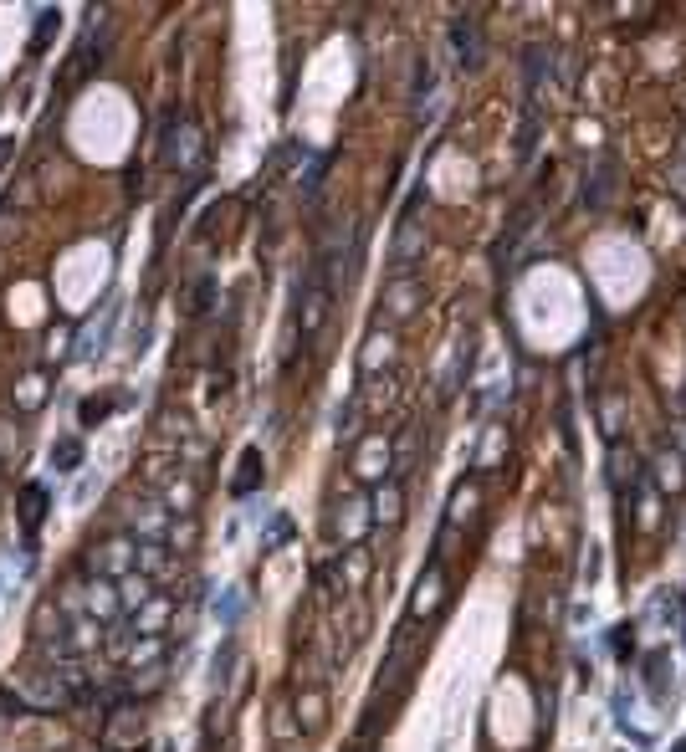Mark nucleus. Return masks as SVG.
I'll list each match as a JSON object with an SVG mask.
<instances>
[{"mask_svg": "<svg viewBox=\"0 0 686 752\" xmlns=\"http://www.w3.org/2000/svg\"><path fill=\"white\" fill-rule=\"evenodd\" d=\"M11 696L26 706V712H36V717L67 712V706H72V691L62 686V676H57L52 666H31V671L11 676Z\"/></svg>", "mask_w": 686, "mask_h": 752, "instance_id": "obj_1", "label": "nucleus"}, {"mask_svg": "<svg viewBox=\"0 0 686 752\" xmlns=\"http://www.w3.org/2000/svg\"><path fill=\"white\" fill-rule=\"evenodd\" d=\"M123 522H128V538H139V543H164V538H169V522H175V512H169L164 497H154V492H134V497H128V507H123Z\"/></svg>", "mask_w": 686, "mask_h": 752, "instance_id": "obj_2", "label": "nucleus"}, {"mask_svg": "<svg viewBox=\"0 0 686 752\" xmlns=\"http://www.w3.org/2000/svg\"><path fill=\"white\" fill-rule=\"evenodd\" d=\"M425 251H431V231H425V220H415V210H405L395 226V241H390L395 277H415V261H425Z\"/></svg>", "mask_w": 686, "mask_h": 752, "instance_id": "obj_3", "label": "nucleus"}, {"mask_svg": "<svg viewBox=\"0 0 686 752\" xmlns=\"http://www.w3.org/2000/svg\"><path fill=\"white\" fill-rule=\"evenodd\" d=\"M390 471H395V440L384 430H369L359 440V451H354V476L379 486V481H390Z\"/></svg>", "mask_w": 686, "mask_h": 752, "instance_id": "obj_4", "label": "nucleus"}, {"mask_svg": "<svg viewBox=\"0 0 686 752\" xmlns=\"http://www.w3.org/2000/svg\"><path fill=\"white\" fill-rule=\"evenodd\" d=\"M88 568L103 573V579H123V573H134L139 568V538H128V533L108 538L103 548L88 553Z\"/></svg>", "mask_w": 686, "mask_h": 752, "instance_id": "obj_5", "label": "nucleus"}, {"mask_svg": "<svg viewBox=\"0 0 686 752\" xmlns=\"http://www.w3.org/2000/svg\"><path fill=\"white\" fill-rule=\"evenodd\" d=\"M374 527V512H369V497H343L338 512H333V533L343 538V548H364Z\"/></svg>", "mask_w": 686, "mask_h": 752, "instance_id": "obj_6", "label": "nucleus"}, {"mask_svg": "<svg viewBox=\"0 0 686 752\" xmlns=\"http://www.w3.org/2000/svg\"><path fill=\"white\" fill-rule=\"evenodd\" d=\"M82 609H88V619H98V625H118L123 619V599H118V584L103 579V573H93L88 584H82Z\"/></svg>", "mask_w": 686, "mask_h": 752, "instance_id": "obj_7", "label": "nucleus"}, {"mask_svg": "<svg viewBox=\"0 0 686 752\" xmlns=\"http://www.w3.org/2000/svg\"><path fill=\"white\" fill-rule=\"evenodd\" d=\"M379 302H384V318L390 323H410L420 313V302H425V287H420V277H390Z\"/></svg>", "mask_w": 686, "mask_h": 752, "instance_id": "obj_8", "label": "nucleus"}, {"mask_svg": "<svg viewBox=\"0 0 686 752\" xmlns=\"http://www.w3.org/2000/svg\"><path fill=\"white\" fill-rule=\"evenodd\" d=\"M441 599H446V568L431 563V568L420 573L415 594H410V619H431V614L441 609Z\"/></svg>", "mask_w": 686, "mask_h": 752, "instance_id": "obj_9", "label": "nucleus"}, {"mask_svg": "<svg viewBox=\"0 0 686 752\" xmlns=\"http://www.w3.org/2000/svg\"><path fill=\"white\" fill-rule=\"evenodd\" d=\"M139 737H144V712H139V706H118L108 732H103V747L123 752V747H139Z\"/></svg>", "mask_w": 686, "mask_h": 752, "instance_id": "obj_10", "label": "nucleus"}, {"mask_svg": "<svg viewBox=\"0 0 686 752\" xmlns=\"http://www.w3.org/2000/svg\"><path fill=\"white\" fill-rule=\"evenodd\" d=\"M369 512H374V522H384V527H395V522L405 517V486H400V476H390V481L374 486Z\"/></svg>", "mask_w": 686, "mask_h": 752, "instance_id": "obj_11", "label": "nucleus"}, {"mask_svg": "<svg viewBox=\"0 0 686 752\" xmlns=\"http://www.w3.org/2000/svg\"><path fill=\"white\" fill-rule=\"evenodd\" d=\"M175 144H169V164L175 169H185V174H195L200 169V159H205V139H200V128H180V134H169Z\"/></svg>", "mask_w": 686, "mask_h": 752, "instance_id": "obj_12", "label": "nucleus"}, {"mask_svg": "<svg viewBox=\"0 0 686 752\" xmlns=\"http://www.w3.org/2000/svg\"><path fill=\"white\" fill-rule=\"evenodd\" d=\"M390 359H395V338L384 333V328H374V333L364 338V348H359V374L369 379V374H379Z\"/></svg>", "mask_w": 686, "mask_h": 752, "instance_id": "obj_13", "label": "nucleus"}, {"mask_svg": "<svg viewBox=\"0 0 686 752\" xmlns=\"http://www.w3.org/2000/svg\"><path fill=\"white\" fill-rule=\"evenodd\" d=\"M113 584H118L123 614H139V609L159 594V589H154V579H149V573H139V568H134V573H123V579H113Z\"/></svg>", "mask_w": 686, "mask_h": 752, "instance_id": "obj_14", "label": "nucleus"}, {"mask_svg": "<svg viewBox=\"0 0 686 752\" xmlns=\"http://www.w3.org/2000/svg\"><path fill=\"white\" fill-rule=\"evenodd\" d=\"M169 614H175V599H169V594H154L139 614H128V619H134V635H164Z\"/></svg>", "mask_w": 686, "mask_h": 752, "instance_id": "obj_15", "label": "nucleus"}, {"mask_svg": "<svg viewBox=\"0 0 686 752\" xmlns=\"http://www.w3.org/2000/svg\"><path fill=\"white\" fill-rule=\"evenodd\" d=\"M67 655H93L98 645H103V625H98V619H88V614H82V619H67Z\"/></svg>", "mask_w": 686, "mask_h": 752, "instance_id": "obj_16", "label": "nucleus"}, {"mask_svg": "<svg viewBox=\"0 0 686 752\" xmlns=\"http://www.w3.org/2000/svg\"><path fill=\"white\" fill-rule=\"evenodd\" d=\"M292 712H297V727L313 737V732H323V722H328V696L313 686V691H303V696L292 701Z\"/></svg>", "mask_w": 686, "mask_h": 752, "instance_id": "obj_17", "label": "nucleus"}, {"mask_svg": "<svg viewBox=\"0 0 686 752\" xmlns=\"http://www.w3.org/2000/svg\"><path fill=\"white\" fill-rule=\"evenodd\" d=\"M31 635H36V645L67 635V614L57 609V599H41V604H36V614H31Z\"/></svg>", "mask_w": 686, "mask_h": 752, "instance_id": "obj_18", "label": "nucleus"}, {"mask_svg": "<svg viewBox=\"0 0 686 752\" xmlns=\"http://www.w3.org/2000/svg\"><path fill=\"white\" fill-rule=\"evenodd\" d=\"M477 507H482V486H477V481H461L456 492H451L446 522H451V527H466L471 517H477Z\"/></svg>", "mask_w": 686, "mask_h": 752, "instance_id": "obj_19", "label": "nucleus"}, {"mask_svg": "<svg viewBox=\"0 0 686 752\" xmlns=\"http://www.w3.org/2000/svg\"><path fill=\"white\" fill-rule=\"evenodd\" d=\"M451 47L461 62H477L482 57V31H477V16H456L451 21Z\"/></svg>", "mask_w": 686, "mask_h": 752, "instance_id": "obj_20", "label": "nucleus"}, {"mask_svg": "<svg viewBox=\"0 0 686 752\" xmlns=\"http://www.w3.org/2000/svg\"><path fill=\"white\" fill-rule=\"evenodd\" d=\"M139 573H149L154 584L175 579V553H169L164 543H139Z\"/></svg>", "mask_w": 686, "mask_h": 752, "instance_id": "obj_21", "label": "nucleus"}, {"mask_svg": "<svg viewBox=\"0 0 686 752\" xmlns=\"http://www.w3.org/2000/svg\"><path fill=\"white\" fill-rule=\"evenodd\" d=\"M159 497H164V507L175 512V517H190V512H195V502H200L195 481H185V476H169V481L159 486Z\"/></svg>", "mask_w": 686, "mask_h": 752, "instance_id": "obj_22", "label": "nucleus"}, {"mask_svg": "<svg viewBox=\"0 0 686 752\" xmlns=\"http://www.w3.org/2000/svg\"><path fill=\"white\" fill-rule=\"evenodd\" d=\"M47 394H52L47 374H41V369H31V374L16 384V410H21V415H36L41 405H47Z\"/></svg>", "mask_w": 686, "mask_h": 752, "instance_id": "obj_23", "label": "nucleus"}, {"mask_svg": "<svg viewBox=\"0 0 686 752\" xmlns=\"http://www.w3.org/2000/svg\"><path fill=\"white\" fill-rule=\"evenodd\" d=\"M681 486H686V461H681V451H661V456H656V492L676 497Z\"/></svg>", "mask_w": 686, "mask_h": 752, "instance_id": "obj_24", "label": "nucleus"}, {"mask_svg": "<svg viewBox=\"0 0 686 752\" xmlns=\"http://www.w3.org/2000/svg\"><path fill=\"white\" fill-rule=\"evenodd\" d=\"M144 666H164V635H134V645H128V671H144Z\"/></svg>", "mask_w": 686, "mask_h": 752, "instance_id": "obj_25", "label": "nucleus"}, {"mask_svg": "<svg viewBox=\"0 0 686 752\" xmlns=\"http://www.w3.org/2000/svg\"><path fill=\"white\" fill-rule=\"evenodd\" d=\"M113 318H118V302H108V307H103V318H98V323H93L88 333H82V348H77V353H82V359H98V353L108 348V333H113Z\"/></svg>", "mask_w": 686, "mask_h": 752, "instance_id": "obj_26", "label": "nucleus"}, {"mask_svg": "<svg viewBox=\"0 0 686 752\" xmlns=\"http://www.w3.org/2000/svg\"><path fill=\"white\" fill-rule=\"evenodd\" d=\"M323 318H328V282H318L308 297H303V338H318V328H323Z\"/></svg>", "mask_w": 686, "mask_h": 752, "instance_id": "obj_27", "label": "nucleus"}, {"mask_svg": "<svg viewBox=\"0 0 686 752\" xmlns=\"http://www.w3.org/2000/svg\"><path fill=\"white\" fill-rule=\"evenodd\" d=\"M41 512H47V486H41V481L21 486V522H26V533H36V527H41Z\"/></svg>", "mask_w": 686, "mask_h": 752, "instance_id": "obj_28", "label": "nucleus"}, {"mask_svg": "<svg viewBox=\"0 0 686 752\" xmlns=\"http://www.w3.org/2000/svg\"><path fill=\"white\" fill-rule=\"evenodd\" d=\"M369 553L364 548H349V558H343V589H349V594H359L364 584H369Z\"/></svg>", "mask_w": 686, "mask_h": 752, "instance_id": "obj_29", "label": "nucleus"}, {"mask_svg": "<svg viewBox=\"0 0 686 752\" xmlns=\"http://www.w3.org/2000/svg\"><path fill=\"white\" fill-rule=\"evenodd\" d=\"M610 195H615V164H599L594 169V190H584V200H589V210H605Z\"/></svg>", "mask_w": 686, "mask_h": 752, "instance_id": "obj_30", "label": "nucleus"}, {"mask_svg": "<svg viewBox=\"0 0 686 752\" xmlns=\"http://www.w3.org/2000/svg\"><path fill=\"white\" fill-rule=\"evenodd\" d=\"M256 476H262V451H246L241 456V476L231 481V497H251L256 492Z\"/></svg>", "mask_w": 686, "mask_h": 752, "instance_id": "obj_31", "label": "nucleus"}, {"mask_svg": "<svg viewBox=\"0 0 686 752\" xmlns=\"http://www.w3.org/2000/svg\"><path fill=\"white\" fill-rule=\"evenodd\" d=\"M57 26H62V11H41V16H36V31H31V57H41V52L52 47Z\"/></svg>", "mask_w": 686, "mask_h": 752, "instance_id": "obj_32", "label": "nucleus"}, {"mask_svg": "<svg viewBox=\"0 0 686 752\" xmlns=\"http://www.w3.org/2000/svg\"><path fill=\"white\" fill-rule=\"evenodd\" d=\"M272 737H277V742L303 737V727H297V712H292V701H277V706H272Z\"/></svg>", "mask_w": 686, "mask_h": 752, "instance_id": "obj_33", "label": "nucleus"}, {"mask_svg": "<svg viewBox=\"0 0 686 752\" xmlns=\"http://www.w3.org/2000/svg\"><path fill=\"white\" fill-rule=\"evenodd\" d=\"M610 481L620 486V492H625V481L635 486V456L620 446V440H615V446H610Z\"/></svg>", "mask_w": 686, "mask_h": 752, "instance_id": "obj_34", "label": "nucleus"}, {"mask_svg": "<svg viewBox=\"0 0 686 752\" xmlns=\"http://www.w3.org/2000/svg\"><path fill=\"white\" fill-rule=\"evenodd\" d=\"M52 466H57V476H72L77 466H82V440H57V451H52Z\"/></svg>", "mask_w": 686, "mask_h": 752, "instance_id": "obj_35", "label": "nucleus"}, {"mask_svg": "<svg viewBox=\"0 0 686 752\" xmlns=\"http://www.w3.org/2000/svg\"><path fill=\"white\" fill-rule=\"evenodd\" d=\"M159 686H164V666H144V671L128 676V691H134V696H149V691H159Z\"/></svg>", "mask_w": 686, "mask_h": 752, "instance_id": "obj_36", "label": "nucleus"}, {"mask_svg": "<svg viewBox=\"0 0 686 752\" xmlns=\"http://www.w3.org/2000/svg\"><path fill=\"white\" fill-rule=\"evenodd\" d=\"M456 538H461V527H451V522H441V538H436V563H446V558L456 553Z\"/></svg>", "mask_w": 686, "mask_h": 752, "instance_id": "obj_37", "label": "nucleus"}, {"mask_svg": "<svg viewBox=\"0 0 686 752\" xmlns=\"http://www.w3.org/2000/svg\"><path fill=\"white\" fill-rule=\"evenodd\" d=\"M661 522V512H656V492L646 486V492H640V527H656Z\"/></svg>", "mask_w": 686, "mask_h": 752, "instance_id": "obj_38", "label": "nucleus"}, {"mask_svg": "<svg viewBox=\"0 0 686 752\" xmlns=\"http://www.w3.org/2000/svg\"><path fill=\"white\" fill-rule=\"evenodd\" d=\"M236 614H241V599H236V594H221V599H216V619H221V625H236Z\"/></svg>", "mask_w": 686, "mask_h": 752, "instance_id": "obj_39", "label": "nucleus"}, {"mask_svg": "<svg viewBox=\"0 0 686 752\" xmlns=\"http://www.w3.org/2000/svg\"><path fill=\"white\" fill-rule=\"evenodd\" d=\"M210 297H216V282L205 277V282L195 287V302H190V313H205V307H210Z\"/></svg>", "mask_w": 686, "mask_h": 752, "instance_id": "obj_40", "label": "nucleus"}, {"mask_svg": "<svg viewBox=\"0 0 686 752\" xmlns=\"http://www.w3.org/2000/svg\"><path fill=\"white\" fill-rule=\"evenodd\" d=\"M103 415H108V405H103V400H88V405H82V425H98Z\"/></svg>", "mask_w": 686, "mask_h": 752, "instance_id": "obj_41", "label": "nucleus"}, {"mask_svg": "<svg viewBox=\"0 0 686 752\" xmlns=\"http://www.w3.org/2000/svg\"><path fill=\"white\" fill-rule=\"evenodd\" d=\"M67 343H72V333L57 328V333H52V359H67Z\"/></svg>", "mask_w": 686, "mask_h": 752, "instance_id": "obj_42", "label": "nucleus"}, {"mask_svg": "<svg viewBox=\"0 0 686 752\" xmlns=\"http://www.w3.org/2000/svg\"><path fill=\"white\" fill-rule=\"evenodd\" d=\"M671 185H676V195L686 200V169H676V180H671Z\"/></svg>", "mask_w": 686, "mask_h": 752, "instance_id": "obj_43", "label": "nucleus"}, {"mask_svg": "<svg viewBox=\"0 0 686 752\" xmlns=\"http://www.w3.org/2000/svg\"><path fill=\"white\" fill-rule=\"evenodd\" d=\"M676 752H686V742H681V747H676Z\"/></svg>", "mask_w": 686, "mask_h": 752, "instance_id": "obj_44", "label": "nucleus"}]
</instances>
